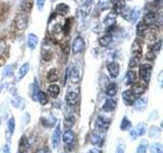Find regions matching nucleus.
<instances>
[{"mask_svg":"<svg viewBox=\"0 0 163 153\" xmlns=\"http://www.w3.org/2000/svg\"><path fill=\"white\" fill-rule=\"evenodd\" d=\"M149 149V143L147 140H142L140 142L138 146H137V149H136V153H147Z\"/></svg>","mask_w":163,"mask_h":153,"instance_id":"nucleus-18","label":"nucleus"},{"mask_svg":"<svg viewBox=\"0 0 163 153\" xmlns=\"http://www.w3.org/2000/svg\"><path fill=\"white\" fill-rule=\"evenodd\" d=\"M161 46H162V41L161 40H157V41L154 42V44L151 46V51H153L154 53H155V51L157 52V51H159L161 49Z\"/></svg>","mask_w":163,"mask_h":153,"instance_id":"nucleus-36","label":"nucleus"},{"mask_svg":"<svg viewBox=\"0 0 163 153\" xmlns=\"http://www.w3.org/2000/svg\"><path fill=\"white\" fill-rule=\"evenodd\" d=\"M62 32L64 33V35H68L70 32V24H69V19H66L64 26L62 27Z\"/></svg>","mask_w":163,"mask_h":153,"instance_id":"nucleus-40","label":"nucleus"},{"mask_svg":"<svg viewBox=\"0 0 163 153\" xmlns=\"http://www.w3.org/2000/svg\"><path fill=\"white\" fill-rule=\"evenodd\" d=\"M140 58H141L140 55H134L133 54V57H132L131 60H129V68H136V66H138Z\"/></svg>","mask_w":163,"mask_h":153,"instance_id":"nucleus-34","label":"nucleus"},{"mask_svg":"<svg viewBox=\"0 0 163 153\" xmlns=\"http://www.w3.org/2000/svg\"><path fill=\"white\" fill-rule=\"evenodd\" d=\"M36 153H48V152H47V150H46L45 148H41V149L37 150Z\"/></svg>","mask_w":163,"mask_h":153,"instance_id":"nucleus-51","label":"nucleus"},{"mask_svg":"<svg viewBox=\"0 0 163 153\" xmlns=\"http://www.w3.org/2000/svg\"><path fill=\"white\" fill-rule=\"evenodd\" d=\"M145 134H147V124L141 123L137 125L135 128H133L129 131V138L132 140H136V139L143 137Z\"/></svg>","mask_w":163,"mask_h":153,"instance_id":"nucleus-1","label":"nucleus"},{"mask_svg":"<svg viewBox=\"0 0 163 153\" xmlns=\"http://www.w3.org/2000/svg\"><path fill=\"white\" fill-rule=\"evenodd\" d=\"M30 70V63L26 62L25 64L21 66V68L19 70V73H17V80H21L26 75L28 74V72Z\"/></svg>","mask_w":163,"mask_h":153,"instance_id":"nucleus-22","label":"nucleus"},{"mask_svg":"<svg viewBox=\"0 0 163 153\" xmlns=\"http://www.w3.org/2000/svg\"><path fill=\"white\" fill-rule=\"evenodd\" d=\"M48 93L51 95L52 97H57L60 93V88H59L58 85L56 84H51V85L48 87Z\"/></svg>","mask_w":163,"mask_h":153,"instance_id":"nucleus-26","label":"nucleus"},{"mask_svg":"<svg viewBox=\"0 0 163 153\" xmlns=\"http://www.w3.org/2000/svg\"><path fill=\"white\" fill-rule=\"evenodd\" d=\"M107 68H108V72H109L110 77H112V78H117L118 77L119 72H120V68H119V65H118L117 62H115V61H112V62L108 63Z\"/></svg>","mask_w":163,"mask_h":153,"instance_id":"nucleus-9","label":"nucleus"},{"mask_svg":"<svg viewBox=\"0 0 163 153\" xmlns=\"http://www.w3.org/2000/svg\"><path fill=\"white\" fill-rule=\"evenodd\" d=\"M112 41V37L110 36V35H106V36L102 37L100 40H99V43H100L101 46H103V47H106V46H108L110 43H111Z\"/></svg>","mask_w":163,"mask_h":153,"instance_id":"nucleus-31","label":"nucleus"},{"mask_svg":"<svg viewBox=\"0 0 163 153\" xmlns=\"http://www.w3.org/2000/svg\"><path fill=\"white\" fill-rule=\"evenodd\" d=\"M84 49H85V41L82 37H76L72 42V52L74 54H78V53H81Z\"/></svg>","mask_w":163,"mask_h":153,"instance_id":"nucleus-4","label":"nucleus"},{"mask_svg":"<svg viewBox=\"0 0 163 153\" xmlns=\"http://www.w3.org/2000/svg\"><path fill=\"white\" fill-rule=\"evenodd\" d=\"M158 82H159L160 88L163 89V70L159 74V76H158Z\"/></svg>","mask_w":163,"mask_h":153,"instance_id":"nucleus-45","label":"nucleus"},{"mask_svg":"<svg viewBox=\"0 0 163 153\" xmlns=\"http://www.w3.org/2000/svg\"><path fill=\"white\" fill-rule=\"evenodd\" d=\"M74 123H76V117H74L72 114L67 115V116L65 117L64 126H65V127H66V128H71L72 126L74 125Z\"/></svg>","mask_w":163,"mask_h":153,"instance_id":"nucleus-32","label":"nucleus"},{"mask_svg":"<svg viewBox=\"0 0 163 153\" xmlns=\"http://www.w3.org/2000/svg\"><path fill=\"white\" fill-rule=\"evenodd\" d=\"M110 119L104 116H98L95 121V128L100 132H105L109 128Z\"/></svg>","mask_w":163,"mask_h":153,"instance_id":"nucleus-3","label":"nucleus"},{"mask_svg":"<svg viewBox=\"0 0 163 153\" xmlns=\"http://www.w3.org/2000/svg\"><path fill=\"white\" fill-rule=\"evenodd\" d=\"M145 91H146V86H143L142 84H136L133 87L132 92L134 93V95H135L136 97H139L142 94H144Z\"/></svg>","mask_w":163,"mask_h":153,"instance_id":"nucleus-20","label":"nucleus"},{"mask_svg":"<svg viewBox=\"0 0 163 153\" xmlns=\"http://www.w3.org/2000/svg\"><path fill=\"white\" fill-rule=\"evenodd\" d=\"M93 3V0H83V7L84 8H89Z\"/></svg>","mask_w":163,"mask_h":153,"instance_id":"nucleus-43","label":"nucleus"},{"mask_svg":"<svg viewBox=\"0 0 163 153\" xmlns=\"http://www.w3.org/2000/svg\"><path fill=\"white\" fill-rule=\"evenodd\" d=\"M139 15H140V10H139L138 8L132 10V11H131V17H129V21H132L133 23H134V22H136L137 19L139 17Z\"/></svg>","mask_w":163,"mask_h":153,"instance_id":"nucleus-37","label":"nucleus"},{"mask_svg":"<svg viewBox=\"0 0 163 153\" xmlns=\"http://www.w3.org/2000/svg\"><path fill=\"white\" fill-rule=\"evenodd\" d=\"M160 128L163 129V121H162V123H161V126H160Z\"/></svg>","mask_w":163,"mask_h":153,"instance_id":"nucleus-53","label":"nucleus"},{"mask_svg":"<svg viewBox=\"0 0 163 153\" xmlns=\"http://www.w3.org/2000/svg\"><path fill=\"white\" fill-rule=\"evenodd\" d=\"M125 80H127V85H133V84H135L137 81L136 72H134V70H129V72L127 73Z\"/></svg>","mask_w":163,"mask_h":153,"instance_id":"nucleus-24","label":"nucleus"},{"mask_svg":"<svg viewBox=\"0 0 163 153\" xmlns=\"http://www.w3.org/2000/svg\"><path fill=\"white\" fill-rule=\"evenodd\" d=\"M114 10L116 12H122L123 11V8H124V1L123 0H118V1L114 2Z\"/></svg>","mask_w":163,"mask_h":153,"instance_id":"nucleus-33","label":"nucleus"},{"mask_svg":"<svg viewBox=\"0 0 163 153\" xmlns=\"http://www.w3.org/2000/svg\"><path fill=\"white\" fill-rule=\"evenodd\" d=\"M109 6V0H99L98 1V7L100 9H106Z\"/></svg>","mask_w":163,"mask_h":153,"instance_id":"nucleus-38","label":"nucleus"},{"mask_svg":"<svg viewBox=\"0 0 163 153\" xmlns=\"http://www.w3.org/2000/svg\"><path fill=\"white\" fill-rule=\"evenodd\" d=\"M61 139V131H60V126H57V128L55 129V131L53 132L52 135V146L54 148L57 147V145L59 144Z\"/></svg>","mask_w":163,"mask_h":153,"instance_id":"nucleus-13","label":"nucleus"},{"mask_svg":"<svg viewBox=\"0 0 163 153\" xmlns=\"http://www.w3.org/2000/svg\"><path fill=\"white\" fill-rule=\"evenodd\" d=\"M12 74V65H7L3 70V77H9Z\"/></svg>","mask_w":163,"mask_h":153,"instance_id":"nucleus-41","label":"nucleus"},{"mask_svg":"<svg viewBox=\"0 0 163 153\" xmlns=\"http://www.w3.org/2000/svg\"><path fill=\"white\" fill-rule=\"evenodd\" d=\"M1 151H2V153H10V151H9V148H8V146H7V145L3 146V148H2V149H1Z\"/></svg>","mask_w":163,"mask_h":153,"instance_id":"nucleus-49","label":"nucleus"},{"mask_svg":"<svg viewBox=\"0 0 163 153\" xmlns=\"http://www.w3.org/2000/svg\"><path fill=\"white\" fill-rule=\"evenodd\" d=\"M68 10H69L68 5H66L65 3H60V4H58V5L56 6L55 11H56V13H58V14H60V15H65L68 12Z\"/></svg>","mask_w":163,"mask_h":153,"instance_id":"nucleus-27","label":"nucleus"},{"mask_svg":"<svg viewBox=\"0 0 163 153\" xmlns=\"http://www.w3.org/2000/svg\"><path fill=\"white\" fill-rule=\"evenodd\" d=\"M149 151L150 153H163V145L159 142L149 144Z\"/></svg>","mask_w":163,"mask_h":153,"instance_id":"nucleus-15","label":"nucleus"},{"mask_svg":"<svg viewBox=\"0 0 163 153\" xmlns=\"http://www.w3.org/2000/svg\"><path fill=\"white\" fill-rule=\"evenodd\" d=\"M28 26V17L26 14H19L15 19V27L17 30H25Z\"/></svg>","mask_w":163,"mask_h":153,"instance_id":"nucleus-5","label":"nucleus"},{"mask_svg":"<svg viewBox=\"0 0 163 153\" xmlns=\"http://www.w3.org/2000/svg\"><path fill=\"white\" fill-rule=\"evenodd\" d=\"M136 99H137V97L134 95L132 90H127V91H124V92H122V100L124 102L125 105H127V106L133 105Z\"/></svg>","mask_w":163,"mask_h":153,"instance_id":"nucleus-6","label":"nucleus"},{"mask_svg":"<svg viewBox=\"0 0 163 153\" xmlns=\"http://www.w3.org/2000/svg\"><path fill=\"white\" fill-rule=\"evenodd\" d=\"M89 153H102V152H101L98 148H94V149H92Z\"/></svg>","mask_w":163,"mask_h":153,"instance_id":"nucleus-52","label":"nucleus"},{"mask_svg":"<svg viewBox=\"0 0 163 153\" xmlns=\"http://www.w3.org/2000/svg\"><path fill=\"white\" fill-rule=\"evenodd\" d=\"M36 99H38V101L40 102L42 105H45V104L48 102V96H47V94H46L45 92H42V91H40V92L38 93V95H37V98Z\"/></svg>","mask_w":163,"mask_h":153,"instance_id":"nucleus-30","label":"nucleus"},{"mask_svg":"<svg viewBox=\"0 0 163 153\" xmlns=\"http://www.w3.org/2000/svg\"><path fill=\"white\" fill-rule=\"evenodd\" d=\"M151 73H152V66L151 64H142L140 66V77L145 83L148 84L150 79H151Z\"/></svg>","mask_w":163,"mask_h":153,"instance_id":"nucleus-2","label":"nucleus"},{"mask_svg":"<svg viewBox=\"0 0 163 153\" xmlns=\"http://www.w3.org/2000/svg\"><path fill=\"white\" fill-rule=\"evenodd\" d=\"M7 127H8V130H9L10 134L14 132V127H15V124H14V117H10L7 121Z\"/></svg>","mask_w":163,"mask_h":153,"instance_id":"nucleus-39","label":"nucleus"},{"mask_svg":"<svg viewBox=\"0 0 163 153\" xmlns=\"http://www.w3.org/2000/svg\"><path fill=\"white\" fill-rule=\"evenodd\" d=\"M38 42H39V39L35 34H30L28 36V47L31 50L36 49L37 45H38Z\"/></svg>","mask_w":163,"mask_h":153,"instance_id":"nucleus-14","label":"nucleus"},{"mask_svg":"<svg viewBox=\"0 0 163 153\" xmlns=\"http://www.w3.org/2000/svg\"><path fill=\"white\" fill-rule=\"evenodd\" d=\"M65 101L68 105H76L79 102V94L74 91H70V92H67L66 95H65Z\"/></svg>","mask_w":163,"mask_h":153,"instance_id":"nucleus-11","label":"nucleus"},{"mask_svg":"<svg viewBox=\"0 0 163 153\" xmlns=\"http://www.w3.org/2000/svg\"><path fill=\"white\" fill-rule=\"evenodd\" d=\"M74 139H76V137H74V134L71 130L65 131L64 134H63V136H62V141L65 145H71L72 142L74 141Z\"/></svg>","mask_w":163,"mask_h":153,"instance_id":"nucleus-12","label":"nucleus"},{"mask_svg":"<svg viewBox=\"0 0 163 153\" xmlns=\"http://www.w3.org/2000/svg\"><path fill=\"white\" fill-rule=\"evenodd\" d=\"M111 1H112V2H113V3H114V2H116V1H118V0H111Z\"/></svg>","mask_w":163,"mask_h":153,"instance_id":"nucleus-54","label":"nucleus"},{"mask_svg":"<svg viewBox=\"0 0 163 153\" xmlns=\"http://www.w3.org/2000/svg\"><path fill=\"white\" fill-rule=\"evenodd\" d=\"M47 80L49 82H51V83L56 82L58 80V72H57V70H55V68L50 70L47 74Z\"/></svg>","mask_w":163,"mask_h":153,"instance_id":"nucleus-28","label":"nucleus"},{"mask_svg":"<svg viewBox=\"0 0 163 153\" xmlns=\"http://www.w3.org/2000/svg\"><path fill=\"white\" fill-rule=\"evenodd\" d=\"M69 80L74 84L79 83V81H80V70H79L76 68H71V70H70V74H69Z\"/></svg>","mask_w":163,"mask_h":153,"instance_id":"nucleus-21","label":"nucleus"},{"mask_svg":"<svg viewBox=\"0 0 163 153\" xmlns=\"http://www.w3.org/2000/svg\"><path fill=\"white\" fill-rule=\"evenodd\" d=\"M156 19H157V17H156L155 12H149L147 13L146 15H145V19H144V24L146 26H152L154 25V23H155Z\"/></svg>","mask_w":163,"mask_h":153,"instance_id":"nucleus-19","label":"nucleus"},{"mask_svg":"<svg viewBox=\"0 0 163 153\" xmlns=\"http://www.w3.org/2000/svg\"><path fill=\"white\" fill-rule=\"evenodd\" d=\"M90 141H91V143L93 144V145L100 147L103 144V142H104V139H103L99 134H92L91 136H90Z\"/></svg>","mask_w":163,"mask_h":153,"instance_id":"nucleus-17","label":"nucleus"},{"mask_svg":"<svg viewBox=\"0 0 163 153\" xmlns=\"http://www.w3.org/2000/svg\"><path fill=\"white\" fill-rule=\"evenodd\" d=\"M147 32V26L144 23H139L137 26V35L139 37H143Z\"/></svg>","mask_w":163,"mask_h":153,"instance_id":"nucleus-29","label":"nucleus"},{"mask_svg":"<svg viewBox=\"0 0 163 153\" xmlns=\"http://www.w3.org/2000/svg\"><path fill=\"white\" fill-rule=\"evenodd\" d=\"M117 91H118V87L115 83H111L107 86L106 90H105V93H106L107 96L109 97H114L116 94H117Z\"/></svg>","mask_w":163,"mask_h":153,"instance_id":"nucleus-16","label":"nucleus"},{"mask_svg":"<svg viewBox=\"0 0 163 153\" xmlns=\"http://www.w3.org/2000/svg\"><path fill=\"white\" fill-rule=\"evenodd\" d=\"M151 114H152V115L150 116L149 119H157L158 117H159V114H158V111H157V110H156V111H153Z\"/></svg>","mask_w":163,"mask_h":153,"instance_id":"nucleus-48","label":"nucleus"},{"mask_svg":"<svg viewBox=\"0 0 163 153\" xmlns=\"http://www.w3.org/2000/svg\"><path fill=\"white\" fill-rule=\"evenodd\" d=\"M4 52H5V43L0 40V54H3Z\"/></svg>","mask_w":163,"mask_h":153,"instance_id":"nucleus-46","label":"nucleus"},{"mask_svg":"<svg viewBox=\"0 0 163 153\" xmlns=\"http://www.w3.org/2000/svg\"><path fill=\"white\" fill-rule=\"evenodd\" d=\"M162 129L160 127H157V126H151L148 130V136L150 139H158L160 138V136H161V132H162Z\"/></svg>","mask_w":163,"mask_h":153,"instance_id":"nucleus-8","label":"nucleus"},{"mask_svg":"<svg viewBox=\"0 0 163 153\" xmlns=\"http://www.w3.org/2000/svg\"><path fill=\"white\" fill-rule=\"evenodd\" d=\"M115 22H116V15L114 12L108 13L107 17H105V19H104V24H105V26H107V27L113 26L114 24H115Z\"/></svg>","mask_w":163,"mask_h":153,"instance_id":"nucleus-23","label":"nucleus"},{"mask_svg":"<svg viewBox=\"0 0 163 153\" xmlns=\"http://www.w3.org/2000/svg\"><path fill=\"white\" fill-rule=\"evenodd\" d=\"M21 7L25 11H30L31 8H32V1L31 0H24L21 4Z\"/></svg>","mask_w":163,"mask_h":153,"instance_id":"nucleus-35","label":"nucleus"},{"mask_svg":"<svg viewBox=\"0 0 163 153\" xmlns=\"http://www.w3.org/2000/svg\"><path fill=\"white\" fill-rule=\"evenodd\" d=\"M45 2H46V0H37V5H38L39 10H43Z\"/></svg>","mask_w":163,"mask_h":153,"instance_id":"nucleus-44","label":"nucleus"},{"mask_svg":"<svg viewBox=\"0 0 163 153\" xmlns=\"http://www.w3.org/2000/svg\"><path fill=\"white\" fill-rule=\"evenodd\" d=\"M116 105H117V102L114 98H108L106 101L104 102L103 104V107L102 109L106 112H111L113 111L114 109L116 108Z\"/></svg>","mask_w":163,"mask_h":153,"instance_id":"nucleus-10","label":"nucleus"},{"mask_svg":"<svg viewBox=\"0 0 163 153\" xmlns=\"http://www.w3.org/2000/svg\"><path fill=\"white\" fill-rule=\"evenodd\" d=\"M115 153H125V148H124V144L119 143L116 147Z\"/></svg>","mask_w":163,"mask_h":153,"instance_id":"nucleus-42","label":"nucleus"},{"mask_svg":"<svg viewBox=\"0 0 163 153\" xmlns=\"http://www.w3.org/2000/svg\"><path fill=\"white\" fill-rule=\"evenodd\" d=\"M132 126H133V124H132V121H129V119H127V116H124L122 119V123H120V130L123 131V132H125V131H129L132 129Z\"/></svg>","mask_w":163,"mask_h":153,"instance_id":"nucleus-25","label":"nucleus"},{"mask_svg":"<svg viewBox=\"0 0 163 153\" xmlns=\"http://www.w3.org/2000/svg\"><path fill=\"white\" fill-rule=\"evenodd\" d=\"M146 57L148 59H150V60H152V59H154V57H155V53H154L153 51H149L146 54Z\"/></svg>","mask_w":163,"mask_h":153,"instance_id":"nucleus-47","label":"nucleus"},{"mask_svg":"<svg viewBox=\"0 0 163 153\" xmlns=\"http://www.w3.org/2000/svg\"><path fill=\"white\" fill-rule=\"evenodd\" d=\"M158 24L159 26H163V14H160L158 17Z\"/></svg>","mask_w":163,"mask_h":153,"instance_id":"nucleus-50","label":"nucleus"},{"mask_svg":"<svg viewBox=\"0 0 163 153\" xmlns=\"http://www.w3.org/2000/svg\"><path fill=\"white\" fill-rule=\"evenodd\" d=\"M147 104H148V99L145 97H140L136 99L133 105L137 111H144L147 107Z\"/></svg>","mask_w":163,"mask_h":153,"instance_id":"nucleus-7","label":"nucleus"}]
</instances>
